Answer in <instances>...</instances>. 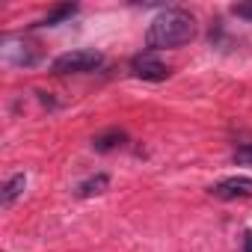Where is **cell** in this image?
I'll use <instances>...</instances> for the list:
<instances>
[{
  "label": "cell",
  "mask_w": 252,
  "mask_h": 252,
  "mask_svg": "<svg viewBox=\"0 0 252 252\" xmlns=\"http://www.w3.org/2000/svg\"><path fill=\"white\" fill-rule=\"evenodd\" d=\"M24 187H27V175H24V172L12 175V178L3 184V193H0V205H3V208H12V205H15V199L24 193Z\"/></svg>",
  "instance_id": "5b68a950"
},
{
  "label": "cell",
  "mask_w": 252,
  "mask_h": 252,
  "mask_svg": "<svg viewBox=\"0 0 252 252\" xmlns=\"http://www.w3.org/2000/svg\"><path fill=\"white\" fill-rule=\"evenodd\" d=\"M243 252H252V231L243 234Z\"/></svg>",
  "instance_id": "8fae6325"
},
{
  "label": "cell",
  "mask_w": 252,
  "mask_h": 252,
  "mask_svg": "<svg viewBox=\"0 0 252 252\" xmlns=\"http://www.w3.org/2000/svg\"><path fill=\"white\" fill-rule=\"evenodd\" d=\"M131 71H134V77H140V80H152V83H160V80L169 77V68H166L160 60H155L152 51L137 54V57L131 60Z\"/></svg>",
  "instance_id": "3957f363"
},
{
  "label": "cell",
  "mask_w": 252,
  "mask_h": 252,
  "mask_svg": "<svg viewBox=\"0 0 252 252\" xmlns=\"http://www.w3.org/2000/svg\"><path fill=\"white\" fill-rule=\"evenodd\" d=\"M71 15H77V6H74V3H63V6H57L54 12H48L42 21H36V27H57V24L68 21Z\"/></svg>",
  "instance_id": "52a82bcc"
},
{
  "label": "cell",
  "mask_w": 252,
  "mask_h": 252,
  "mask_svg": "<svg viewBox=\"0 0 252 252\" xmlns=\"http://www.w3.org/2000/svg\"><path fill=\"white\" fill-rule=\"evenodd\" d=\"M107 187H110V175L98 172V175H92L89 181L77 184V196H80V199H89V196H98V193H104Z\"/></svg>",
  "instance_id": "8992f818"
},
{
  "label": "cell",
  "mask_w": 252,
  "mask_h": 252,
  "mask_svg": "<svg viewBox=\"0 0 252 252\" xmlns=\"http://www.w3.org/2000/svg\"><path fill=\"white\" fill-rule=\"evenodd\" d=\"M196 36V21L184 9H163L146 30V45L149 51H166L187 45Z\"/></svg>",
  "instance_id": "6da1fadb"
},
{
  "label": "cell",
  "mask_w": 252,
  "mask_h": 252,
  "mask_svg": "<svg viewBox=\"0 0 252 252\" xmlns=\"http://www.w3.org/2000/svg\"><path fill=\"white\" fill-rule=\"evenodd\" d=\"M231 12H234L237 18H246V21H252V0H249V3H234V6H231Z\"/></svg>",
  "instance_id": "9c48e42d"
},
{
  "label": "cell",
  "mask_w": 252,
  "mask_h": 252,
  "mask_svg": "<svg viewBox=\"0 0 252 252\" xmlns=\"http://www.w3.org/2000/svg\"><path fill=\"white\" fill-rule=\"evenodd\" d=\"M211 193H214L217 199H225V202H231V199H249V196H252V178H249V175L225 178V181L214 184Z\"/></svg>",
  "instance_id": "277c9868"
},
{
  "label": "cell",
  "mask_w": 252,
  "mask_h": 252,
  "mask_svg": "<svg viewBox=\"0 0 252 252\" xmlns=\"http://www.w3.org/2000/svg\"><path fill=\"white\" fill-rule=\"evenodd\" d=\"M101 63H104V57H101L98 51L80 48V51L60 54V57L51 63V71H54V74H83V71H95Z\"/></svg>",
  "instance_id": "7a4b0ae2"
},
{
  "label": "cell",
  "mask_w": 252,
  "mask_h": 252,
  "mask_svg": "<svg viewBox=\"0 0 252 252\" xmlns=\"http://www.w3.org/2000/svg\"><path fill=\"white\" fill-rule=\"evenodd\" d=\"M234 160H237V163H252V143L240 146V149L234 152Z\"/></svg>",
  "instance_id": "30bf717a"
},
{
  "label": "cell",
  "mask_w": 252,
  "mask_h": 252,
  "mask_svg": "<svg viewBox=\"0 0 252 252\" xmlns=\"http://www.w3.org/2000/svg\"><path fill=\"white\" fill-rule=\"evenodd\" d=\"M122 143H125V134H122V131H107V134L95 137V143H92V146H95V152H101V155H104V152H113V149H116V146H122Z\"/></svg>",
  "instance_id": "ba28073f"
}]
</instances>
